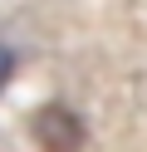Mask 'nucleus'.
Segmentation results:
<instances>
[{
  "instance_id": "nucleus-1",
  "label": "nucleus",
  "mask_w": 147,
  "mask_h": 152,
  "mask_svg": "<svg viewBox=\"0 0 147 152\" xmlns=\"http://www.w3.org/2000/svg\"><path fill=\"white\" fill-rule=\"evenodd\" d=\"M29 132H34V142L44 152H78L83 147V123L74 118V113L64 108V103H49V108L34 113V123H29Z\"/></svg>"
},
{
  "instance_id": "nucleus-2",
  "label": "nucleus",
  "mask_w": 147,
  "mask_h": 152,
  "mask_svg": "<svg viewBox=\"0 0 147 152\" xmlns=\"http://www.w3.org/2000/svg\"><path fill=\"white\" fill-rule=\"evenodd\" d=\"M10 79H15V54H10L5 44H0V88H5Z\"/></svg>"
}]
</instances>
